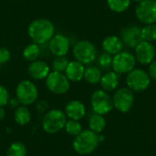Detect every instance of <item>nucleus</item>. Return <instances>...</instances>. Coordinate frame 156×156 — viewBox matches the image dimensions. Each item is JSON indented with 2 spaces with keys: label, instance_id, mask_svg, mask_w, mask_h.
<instances>
[{
  "label": "nucleus",
  "instance_id": "nucleus-13",
  "mask_svg": "<svg viewBox=\"0 0 156 156\" xmlns=\"http://www.w3.org/2000/svg\"><path fill=\"white\" fill-rule=\"evenodd\" d=\"M50 52L55 57L66 56L70 48V41L68 37L63 34H56L48 41Z\"/></svg>",
  "mask_w": 156,
  "mask_h": 156
},
{
  "label": "nucleus",
  "instance_id": "nucleus-30",
  "mask_svg": "<svg viewBox=\"0 0 156 156\" xmlns=\"http://www.w3.org/2000/svg\"><path fill=\"white\" fill-rule=\"evenodd\" d=\"M9 99H10V95L8 90L5 86L0 85V107H4L7 105Z\"/></svg>",
  "mask_w": 156,
  "mask_h": 156
},
{
  "label": "nucleus",
  "instance_id": "nucleus-33",
  "mask_svg": "<svg viewBox=\"0 0 156 156\" xmlns=\"http://www.w3.org/2000/svg\"><path fill=\"white\" fill-rule=\"evenodd\" d=\"M7 104H8L11 108H16H16L19 106L20 103H19V101H18V100H17L16 98V99H15V98H10Z\"/></svg>",
  "mask_w": 156,
  "mask_h": 156
},
{
  "label": "nucleus",
  "instance_id": "nucleus-34",
  "mask_svg": "<svg viewBox=\"0 0 156 156\" xmlns=\"http://www.w3.org/2000/svg\"><path fill=\"white\" fill-rule=\"evenodd\" d=\"M47 108H48V103H47V101H39V102L37 103V109L39 112H44Z\"/></svg>",
  "mask_w": 156,
  "mask_h": 156
},
{
  "label": "nucleus",
  "instance_id": "nucleus-29",
  "mask_svg": "<svg viewBox=\"0 0 156 156\" xmlns=\"http://www.w3.org/2000/svg\"><path fill=\"white\" fill-rule=\"evenodd\" d=\"M98 64H99L101 69H109L110 68H112V55H110V54H108L106 52L101 53L98 58Z\"/></svg>",
  "mask_w": 156,
  "mask_h": 156
},
{
  "label": "nucleus",
  "instance_id": "nucleus-31",
  "mask_svg": "<svg viewBox=\"0 0 156 156\" xmlns=\"http://www.w3.org/2000/svg\"><path fill=\"white\" fill-rule=\"evenodd\" d=\"M11 58V53L8 48L1 47L0 48V65L7 63Z\"/></svg>",
  "mask_w": 156,
  "mask_h": 156
},
{
  "label": "nucleus",
  "instance_id": "nucleus-11",
  "mask_svg": "<svg viewBox=\"0 0 156 156\" xmlns=\"http://www.w3.org/2000/svg\"><path fill=\"white\" fill-rule=\"evenodd\" d=\"M135 16L143 24H154L156 22V0H144L135 7Z\"/></svg>",
  "mask_w": 156,
  "mask_h": 156
},
{
  "label": "nucleus",
  "instance_id": "nucleus-4",
  "mask_svg": "<svg viewBox=\"0 0 156 156\" xmlns=\"http://www.w3.org/2000/svg\"><path fill=\"white\" fill-rule=\"evenodd\" d=\"M75 60L85 65H90L97 58V48L95 45L89 40L78 41L72 50Z\"/></svg>",
  "mask_w": 156,
  "mask_h": 156
},
{
  "label": "nucleus",
  "instance_id": "nucleus-22",
  "mask_svg": "<svg viewBox=\"0 0 156 156\" xmlns=\"http://www.w3.org/2000/svg\"><path fill=\"white\" fill-rule=\"evenodd\" d=\"M101 70L97 66H89L85 68L84 79L90 84H97L101 79Z\"/></svg>",
  "mask_w": 156,
  "mask_h": 156
},
{
  "label": "nucleus",
  "instance_id": "nucleus-32",
  "mask_svg": "<svg viewBox=\"0 0 156 156\" xmlns=\"http://www.w3.org/2000/svg\"><path fill=\"white\" fill-rule=\"evenodd\" d=\"M148 75L151 80H156V59H154L150 64H149V69H148Z\"/></svg>",
  "mask_w": 156,
  "mask_h": 156
},
{
  "label": "nucleus",
  "instance_id": "nucleus-3",
  "mask_svg": "<svg viewBox=\"0 0 156 156\" xmlns=\"http://www.w3.org/2000/svg\"><path fill=\"white\" fill-rule=\"evenodd\" d=\"M65 112L58 109L48 111L42 119V128L49 134H55L65 128L67 122Z\"/></svg>",
  "mask_w": 156,
  "mask_h": 156
},
{
  "label": "nucleus",
  "instance_id": "nucleus-26",
  "mask_svg": "<svg viewBox=\"0 0 156 156\" xmlns=\"http://www.w3.org/2000/svg\"><path fill=\"white\" fill-rule=\"evenodd\" d=\"M6 156H27V147L21 142H15L9 145Z\"/></svg>",
  "mask_w": 156,
  "mask_h": 156
},
{
  "label": "nucleus",
  "instance_id": "nucleus-12",
  "mask_svg": "<svg viewBox=\"0 0 156 156\" xmlns=\"http://www.w3.org/2000/svg\"><path fill=\"white\" fill-rule=\"evenodd\" d=\"M134 48L136 61L142 65H149L155 58V48L152 42L142 40Z\"/></svg>",
  "mask_w": 156,
  "mask_h": 156
},
{
  "label": "nucleus",
  "instance_id": "nucleus-9",
  "mask_svg": "<svg viewBox=\"0 0 156 156\" xmlns=\"http://www.w3.org/2000/svg\"><path fill=\"white\" fill-rule=\"evenodd\" d=\"M135 65L136 58L134 55L128 51H121L112 58V68L119 75L129 73L135 68Z\"/></svg>",
  "mask_w": 156,
  "mask_h": 156
},
{
  "label": "nucleus",
  "instance_id": "nucleus-35",
  "mask_svg": "<svg viewBox=\"0 0 156 156\" xmlns=\"http://www.w3.org/2000/svg\"><path fill=\"white\" fill-rule=\"evenodd\" d=\"M5 117V112L4 110V107H0V121H3Z\"/></svg>",
  "mask_w": 156,
  "mask_h": 156
},
{
  "label": "nucleus",
  "instance_id": "nucleus-7",
  "mask_svg": "<svg viewBox=\"0 0 156 156\" xmlns=\"http://www.w3.org/2000/svg\"><path fill=\"white\" fill-rule=\"evenodd\" d=\"M90 104L93 112L103 116L110 113L113 109L112 98L103 90H97L91 94Z\"/></svg>",
  "mask_w": 156,
  "mask_h": 156
},
{
  "label": "nucleus",
  "instance_id": "nucleus-28",
  "mask_svg": "<svg viewBox=\"0 0 156 156\" xmlns=\"http://www.w3.org/2000/svg\"><path fill=\"white\" fill-rule=\"evenodd\" d=\"M69 60L66 56H61V57H55L51 63V69L53 71H58V72H64Z\"/></svg>",
  "mask_w": 156,
  "mask_h": 156
},
{
  "label": "nucleus",
  "instance_id": "nucleus-21",
  "mask_svg": "<svg viewBox=\"0 0 156 156\" xmlns=\"http://www.w3.org/2000/svg\"><path fill=\"white\" fill-rule=\"evenodd\" d=\"M14 119L16 124L20 126H25L31 121V113L27 106H18L14 113Z\"/></svg>",
  "mask_w": 156,
  "mask_h": 156
},
{
  "label": "nucleus",
  "instance_id": "nucleus-18",
  "mask_svg": "<svg viewBox=\"0 0 156 156\" xmlns=\"http://www.w3.org/2000/svg\"><path fill=\"white\" fill-rule=\"evenodd\" d=\"M101 47L104 52L110 55H116L122 50L123 43L118 36H108L102 40Z\"/></svg>",
  "mask_w": 156,
  "mask_h": 156
},
{
  "label": "nucleus",
  "instance_id": "nucleus-10",
  "mask_svg": "<svg viewBox=\"0 0 156 156\" xmlns=\"http://www.w3.org/2000/svg\"><path fill=\"white\" fill-rule=\"evenodd\" d=\"M113 108L117 111L126 113L130 112L134 104V94L133 91L127 88H121L114 92L112 97Z\"/></svg>",
  "mask_w": 156,
  "mask_h": 156
},
{
  "label": "nucleus",
  "instance_id": "nucleus-5",
  "mask_svg": "<svg viewBox=\"0 0 156 156\" xmlns=\"http://www.w3.org/2000/svg\"><path fill=\"white\" fill-rule=\"evenodd\" d=\"M37 97L38 90L34 82L29 80H23L18 82L16 88V98L21 105H31L36 102Z\"/></svg>",
  "mask_w": 156,
  "mask_h": 156
},
{
  "label": "nucleus",
  "instance_id": "nucleus-6",
  "mask_svg": "<svg viewBox=\"0 0 156 156\" xmlns=\"http://www.w3.org/2000/svg\"><path fill=\"white\" fill-rule=\"evenodd\" d=\"M127 87L133 92H142L148 89L151 83V79L148 72L142 69H133L126 76Z\"/></svg>",
  "mask_w": 156,
  "mask_h": 156
},
{
  "label": "nucleus",
  "instance_id": "nucleus-25",
  "mask_svg": "<svg viewBox=\"0 0 156 156\" xmlns=\"http://www.w3.org/2000/svg\"><path fill=\"white\" fill-rule=\"evenodd\" d=\"M142 40L153 42L156 40V24H148L141 28Z\"/></svg>",
  "mask_w": 156,
  "mask_h": 156
},
{
  "label": "nucleus",
  "instance_id": "nucleus-16",
  "mask_svg": "<svg viewBox=\"0 0 156 156\" xmlns=\"http://www.w3.org/2000/svg\"><path fill=\"white\" fill-rule=\"evenodd\" d=\"M64 112L69 120L80 121L86 114V107L81 101L73 100L66 104Z\"/></svg>",
  "mask_w": 156,
  "mask_h": 156
},
{
  "label": "nucleus",
  "instance_id": "nucleus-2",
  "mask_svg": "<svg viewBox=\"0 0 156 156\" xmlns=\"http://www.w3.org/2000/svg\"><path fill=\"white\" fill-rule=\"evenodd\" d=\"M103 140L104 137L102 135L95 133L90 129L83 130L80 134L75 136L72 146L79 154L87 155L93 153Z\"/></svg>",
  "mask_w": 156,
  "mask_h": 156
},
{
  "label": "nucleus",
  "instance_id": "nucleus-24",
  "mask_svg": "<svg viewBox=\"0 0 156 156\" xmlns=\"http://www.w3.org/2000/svg\"><path fill=\"white\" fill-rule=\"evenodd\" d=\"M132 0H107L108 7L115 13H122L126 11Z\"/></svg>",
  "mask_w": 156,
  "mask_h": 156
},
{
  "label": "nucleus",
  "instance_id": "nucleus-23",
  "mask_svg": "<svg viewBox=\"0 0 156 156\" xmlns=\"http://www.w3.org/2000/svg\"><path fill=\"white\" fill-rule=\"evenodd\" d=\"M40 55V48H39V46L34 42L27 45L23 51H22V56L23 58L27 60V61H29V62H32V61H35L38 58Z\"/></svg>",
  "mask_w": 156,
  "mask_h": 156
},
{
  "label": "nucleus",
  "instance_id": "nucleus-36",
  "mask_svg": "<svg viewBox=\"0 0 156 156\" xmlns=\"http://www.w3.org/2000/svg\"><path fill=\"white\" fill-rule=\"evenodd\" d=\"M132 1H135V2H142V1H144V0H132Z\"/></svg>",
  "mask_w": 156,
  "mask_h": 156
},
{
  "label": "nucleus",
  "instance_id": "nucleus-20",
  "mask_svg": "<svg viewBox=\"0 0 156 156\" xmlns=\"http://www.w3.org/2000/svg\"><path fill=\"white\" fill-rule=\"evenodd\" d=\"M106 127V121L103 115L98 113H92L89 119V128L95 133L100 134Z\"/></svg>",
  "mask_w": 156,
  "mask_h": 156
},
{
  "label": "nucleus",
  "instance_id": "nucleus-8",
  "mask_svg": "<svg viewBox=\"0 0 156 156\" xmlns=\"http://www.w3.org/2000/svg\"><path fill=\"white\" fill-rule=\"evenodd\" d=\"M46 86L50 92L61 95L69 91L70 88V81L64 72L51 70L46 78Z\"/></svg>",
  "mask_w": 156,
  "mask_h": 156
},
{
  "label": "nucleus",
  "instance_id": "nucleus-15",
  "mask_svg": "<svg viewBox=\"0 0 156 156\" xmlns=\"http://www.w3.org/2000/svg\"><path fill=\"white\" fill-rule=\"evenodd\" d=\"M49 72H50L49 65L46 61L40 59L32 61L27 68L28 75L30 76V78L36 80H46Z\"/></svg>",
  "mask_w": 156,
  "mask_h": 156
},
{
  "label": "nucleus",
  "instance_id": "nucleus-1",
  "mask_svg": "<svg viewBox=\"0 0 156 156\" xmlns=\"http://www.w3.org/2000/svg\"><path fill=\"white\" fill-rule=\"evenodd\" d=\"M27 34L34 43L45 44L55 35V27L49 19L37 18L28 25Z\"/></svg>",
  "mask_w": 156,
  "mask_h": 156
},
{
  "label": "nucleus",
  "instance_id": "nucleus-14",
  "mask_svg": "<svg viewBox=\"0 0 156 156\" xmlns=\"http://www.w3.org/2000/svg\"><path fill=\"white\" fill-rule=\"evenodd\" d=\"M121 39L127 47L134 48L142 41L141 27L136 25H131L124 27L121 32Z\"/></svg>",
  "mask_w": 156,
  "mask_h": 156
},
{
  "label": "nucleus",
  "instance_id": "nucleus-27",
  "mask_svg": "<svg viewBox=\"0 0 156 156\" xmlns=\"http://www.w3.org/2000/svg\"><path fill=\"white\" fill-rule=\"evenodd\" d=\"M65 131L69 135L71 136H77L78 134H80L83 130H82V125L79 121H75V120H69L66 122L65 125Z\"/></svg>",
  "mask_w": 156,
  "mask_h": 156
},
{
  "label": "nucleus",
  "instance_id": "nucleus-17",
  "mask_svg": "<svg viewBox=\"0 0 156 156\" xmlns=\"http://www.w3.org/2000/svg\"><path fill=\"white\" fill-rule=\"evenodd\" d=\"M84 71L85 67L82 63L79 62L78 60H72L69 62L64 74L69 81L79 82L84 78Z\"/></svg>",
  "mask_w": 156,
  "mask_h": 156
},
{
  "label": "nucleus",
  "instance_id": "nucleus-19",
  "mask_svg": "<svg viewBox=\"0 0 156 156\" xmlns=\"http://www.w3.org/2000/svg\"><path fill=\"white\" fill-rule=\"evenodd\" d=\"M119 81H120V77L118 73L114 71H108L101 76L100 83L102 90L109 92V91H113L117 89L119 85Z\"/></svg>",
  "mask_w": 156,
  "mask_h": 156
}]
</instances>
